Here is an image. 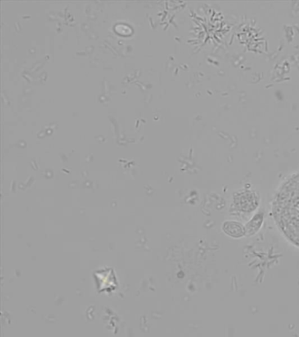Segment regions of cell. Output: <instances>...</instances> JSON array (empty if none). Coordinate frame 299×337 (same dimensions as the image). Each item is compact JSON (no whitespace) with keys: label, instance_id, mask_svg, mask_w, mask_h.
Returning a JSON list of instances; mask_svg holds the SVG:
<instances>
[{"label":"cell","instance_id":"277c9868","mask_svg":"<svg viewBox=\"0 0 299 337\" xmlns=\"http://www.w3.org/2000/svg\"><path fill=\"white\" fill-rule=\"evenodd\" d=\"M263 222V215L262 213L256 214L245 227L246 229V235L247 236H253L255 233H257L259 229L262 227Z\"/></svg>","mask_w":299,"mask_h":337},{"label":"cell","instance_id":"3957f363","mask_svg":"<svg viewBox=\"0 0 299 337\" xmlns=\"http://www.w3.org/2000/svg\"><path fill=\"white\" fill-rule=\"evenodd\" d=\"M235 204L241 212H252L258 206V200L255 196H247V200H244L241 197L236 199Z\"/></svg>","mask_w":299,"mask_h":337},{"label":"cell","instance_id":"6da1fadb","mask_svg":"<svg viewBox=\"0 0 299 337\" xmlns=\"http://www.w3.org/2000/svg\"><path fill=\"white\" fill-rule=\"evenodd\" d=\"M272 210L281 232L299 248V174L292 176L280 188Z\"/></svg>","mask_w":299,"mask_h":337},{"label":"cell","instance_id":"7a4b0ae2","mask_svg":"<svg viewBox=\"0 0 299 337\" xmlns=\"http://www.w3.org/2000/svg\"><path fill=\"white\" fill-rule=\"evenodd\" d=\"M222 229L226 235L233 238H240L246 235V229L237 221H225L223 223Z\"/></svg>","mask_w":299,"mask_h":337}]
</instances>
